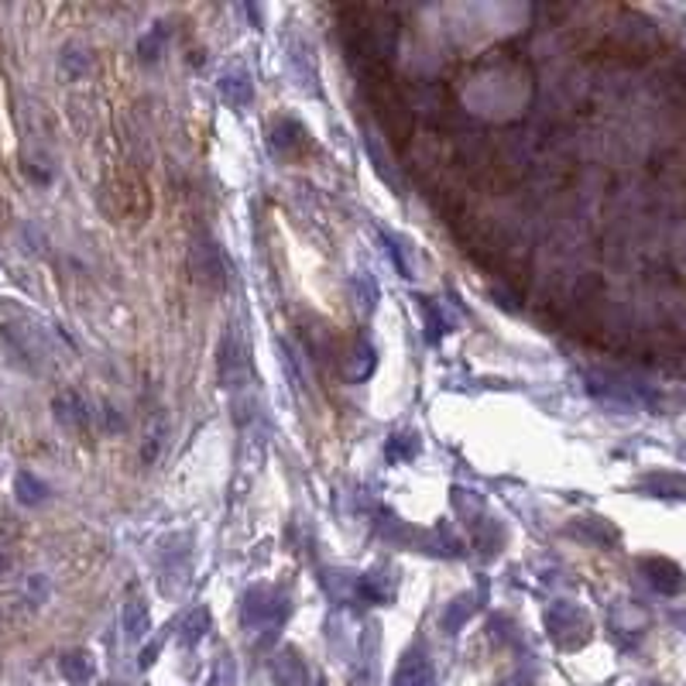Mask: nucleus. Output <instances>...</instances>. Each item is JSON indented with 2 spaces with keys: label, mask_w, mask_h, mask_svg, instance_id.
<instances>
[{
  "label": "nucleus",
  "mask_w": 686,
  "mask_h": 686,
  "mask_svg": "<svg viewBox=\"0 0 686 686\" xmlns=\"http://www.w3.org/2000/svg\"><path fill=\"white\" fill-rule=\"evenodd\" d=\"M285 614V597L271 587H254L244 597V622H279Z\"/></svg>",
  "instance_id": "f257e3e1"
},
{
  "label": "nucleus",
  "mask_w": 686,
  "mask_h": 686,
  "mask_svg": "<svg viewBox=\"0 0 686 686\" xmlns=\"http://www.w3.org/2000/svg\"><path fill=\"white\" fill-rule=\"evenodd\" d=\"M391 686H436L433 666H429L426 652H408L406 659H402L398 672H395V683Z\"/></svg>",
  "instance_id": "f03ea898"
},
{
  "label": "nucleus",
  "mask_w": 686,
  "mask_h": 686,
  "mask_svg": "<svg viewBox=\"0 0 686 686\" xmlns=\"http://www.w3.org/2000/svg\"><path fill=\"white\" fill-rule=\"evenodd\" d=\"M220 96H223L230 107L244 110L250 103V96H254V86L248 83L244 73H223V76H220Z\"/></svg>",
  "instance_id": "7ed1b4c3"
},
{
  "label": "nucleus",
  "mask_w": 686,
  "mask_h": 686,
  "mask_svg": "<svg viewBox=\"0 0 686 686\" xmlns=\"http://www.w3.org/2000/svg\"><path fill=\"white\" fill-rule=\"evenodd\" d=\"M275 680H279L281 686H302L306 683V666L299 662V655L292 652V649H285V652L275 659Z\"/></svg>",
  "instance_id": "20e7f679"
},
{
  "label": "nucleus",
  "mask_w": 686,
  "mask_h": 686,
  "mask_svg": "<svg viewBox=\"0 0 686 686\" xmlns=\"http://www.w3.org/2000/svg\"><path fill=\"white\" fill-rule=\"evenodd\" d=\"M474 608H477V604H474V597H470V593H467V597H456L453 604H446L443 618H439V622H443V632H450V635H453V632H456V628H460V624L474 614Z\"/></svg>",
  "instance_id": "39448f33"
},
{
  "label": "nucleus",
  "mask_w": 686,
  "mask_h": 686,
  "mask_svg": "<svg viewBox=\"0 0 686 686\" xmlns=\"http://www.w3.org/2000/svg\"><path fill=\"white\" fill-rule=\"evenodd\" d=\"M275 144H279L281 152H296V148H306L309 138H306V131H302L296 121H285V124L275 131Z\"/></svg>",
  "instance_id": "423d86ee"
},
{
  "label": "nucleus",
  "mask_w": 686,
  "mask_h": 686,
  "mask_svg": "<svg viewBox=\"0 0 686 686\" xmlns=\"http://www.w3.org/2000/svg\"><path fill=\"white\" fill-rule=\"evenodd\" d=\"M55 408H59V419L69 422V426H79V422H86V406L79 402L73 391H65L63 398H55Z\"/></svg>",
  "instance_id": "0eeeda50"
},
{
  "label": "nucleus",
  "mask_w": 686,
  "mask_h": 686,
  "mask_svg": "<svg viewBox=\"0 0 686 686\" xmlns=\"http://www.w3.org/2000/svg\"><path fill=\"white\" fill-rule=\"evenodd\" d=\"M124 624H127V635H131V639H141V635L148 632V608H144L141 601H131L124 611Z\"/></svg>",
  "instance_id": "6e6552de"
},
{
  "label": "nucleus",
  "mask_w": 686,
  "mask_h": 686,
  "mask_svg": "<svg viewBox=\"0 0 686 686\" xmlns=\"http://www.w3.org/2000/svg\"><path fill=\"white\" fill-rule=\"evenodd\" d=\"M165 38H169V32L162 28V24H155L152 32L141 38V59H148V63H155L158 55L165 52Z\"/></svg>",
  "instance_id": "1a4fd4ad"
},
{
  "label": "nucleus",
  "mask_w": 686,
  "mask_h": 686,
  "mask_svg": "<svg viewBox=\"0 0 686 686\" xmlns=\"http://www.w3.org/2000/svg\"><path fill=\"white\" fill-rule=\"evenodd\" d=\"M210 628V611L200 608V611H192L186 618V624H182V642L186 645H192L196 639H203V632Z\"/></svg>",
  "instance_id": "9d476101"
},
{
  "label": "nucleus",
  "mask_w": 686,
  "mask_h": 686,
  "mask_svg": "<svg viewBox=\"0 0 686 686\" xmlns=\"http://www.w3.org/2000/svg\"><path fill=\"white\" fill-rule=\"evenodd\" d=\"M63 672L73 680V683H86L90 680V672H93V666H90V659L86 655H65L63 659Z\"/></svg>",
  "instance_id": "9b49d317"
},
{
  "label": "nucleus",
  "mask_w": 686,
  "mask_h": 686,
  "mask_svg": "<svg viewBox=\"0 0 686 686\" xmlns=\"http://www.w3.org/2000/svg\"><path fill=\"white\" fill-rule=\"evenodd\" d=\"M419 309L422 316H426V329H429V340H439L443 337V329H446V319L436 312V306L429 302V299H419Z\"/></svg>",
  "instance_id": "f8f14e48"
}]
</instances>
